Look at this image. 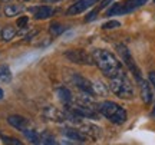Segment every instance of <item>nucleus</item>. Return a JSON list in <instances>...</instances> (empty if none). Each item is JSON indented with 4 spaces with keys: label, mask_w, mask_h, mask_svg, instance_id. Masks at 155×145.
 Instances as JSON below:
<instances>
[{
    "label": "nucleus",
    "mask_w": 155,
    "mask_h": 145,
    "mask_svg": "<svg viewBox=\"0 0 155 145\" xmlns=\"http://www.w3.org/2000/svg\"><path fill=\"white\" fill-rule=\"evenodd\" d=\"M15 36H16V30H15V28H12V26H6V28L2 30V39L5 40V42L12 40Z\"/></svg>",
    "instance_id": "obj_18"
},
{
    "label": "nucleus",
    "mask_w": 155,
    "mask_h": 145,
    "mask_svg": "<svg viewBox=\"0 0 155 145\" xmlns=\"http://www.w3.org/2000/svg\"><path fill=\"white\" fill-rule=\"evenodd\" d=\"M12 81V73L7 65L0 66V84H9Z\"/></svg>",
    "instance_id": "obj_15"
},
{
    "label": "nucleus",
    "mask_w": 155,
    "mask_h": 145,
    "mask_svg": "<svg viewBox=\"0 0 155 145\" xmlns=\"http://www.w3.org/2000/svg\"><path fill=\"white\" fill-rule=\"evenodd\" d=\"M65 32V26H62L61 23H52L49 28V33L53 36V38H56V36H59V35H62Z\"/></svg>",
    "instance_id": "obj_20"
},
{
    "label": "nucleus",
    "mask_w": 155,
    "mask_h": 145,
    "mask_svg": "<svg viewBox=\"0 0 155 145\" xmlns=\"http://www.w3.org/2000/svg\"><path fill=\"white\" fill-rule=\"evenodd\" d=\"M116 52L119 53V56H121V59L124 61V63L129 68V71H131V72H134L135 78H139V76H141V71H139V68L137 66V63H135L132 55H131V52L128 50L127 46L116 45Z\"/></svg>",
    "instance_id": "obj_4"
},
{
    "label": "nucleus",
    "mask_w": 155,
    "mask_h": 145,
    "mask_svg": "<svg viewBox=\"0 0 155 145\" xmlns=\"http://www.w3.org/2000/svg\"><path fill=\"white\" fill-rule=\"evenodd\" d=\"M92 91H94V95H99V96L108 95V89L101 81H96L95 84H92Z\"/></svg>",
    "instance_id": "obj_16"
},
{
    "label": "nucleus",
    "mask_w": 155,
    "mask_h": 145,
    "mask_svg": "<svg viewBox=\"0 0 155 145\" xmlns=\"http://www.w3.org/2000/svg\"><path fill=\"white\" fill-rule=\"evenodd\" d=\"M148 0H127L124 3H119V15H127L131 12L137 10L138 7L144 6Z\"/></svg>",
    "instance_id": "obj_8"
},
{
    "label": "nucleus",
    "mask_w": 155,
    "mask_h": 145,
    "mask_svg": "<svg viewBox=\"0 0 155 145\" xmlns=\"http://www.w3.org/2000/svg\"><path fill=\"white\" fill-rule=\"evenodd\" d=\"M28 23H29V17L28 16H22L16 20V26L19 29H25L26 26H28Z\"/></svg>",
    "instance_id": "obj_21"
},
{
    "label": "nucleus",
    "mask_w": 155,
    "mask_h": 145,
    "mask_svg": "<svg viewBox=\"0 0 155 145\" xmlns=\"http://www.w3.org/2000/svg\"><path fill=\"white\" fill-rule=\"evenodd\" d=\"M137 82H138L139 86V94H141V98L147 105H150L152 99H154V92H152V86H151L150 81H145L142 76L137 78Z\"/></svg>",
    "instance_id": "obj_6"
},
{
    "label": "nucleus",
    "mask_w": 155,
    "mask_h": 145,
    "mask_svg": "<svg viewBox=\"0 0 155 145\" xmlns=\"http://www.w3.org/2000/svg\"><path fill=\"white\" fill-rule=\"evenodd\" d=\"M94 61L98 65V68L104 72V75L108 76V78H111V76L116 75L119 71H122L121 62L118 61L115 55L111 53L109 50L96 49L94 52Z\"/></svg>",
    "instance_id": "obj_1"
},
{
    "label": "nucleus",
    "mask_w": 155,
    "mask_h": 145,
    "mask_svg": "<svg viewBox=\"0 0 155 145\" xmlns=\"http://www.w3.org/2000/svg\"><path fill=\"white\" fill-rule=\"evenodd\" d=\"M109 88L112 94L119 96L122 99H131L134 96V88L131 84V79L124 72V69L109 78Z\"/></svg>",
    "instance_id": "obj_2"
},
{
    "label": "nucleus",
    "mask_w": 155,
    "mask_h": 145,
    "mask_svg": "<svg viewBox=\"0 0 155 145\" xmlns=\"http://www.w3.org/2000/svg\"><path fill=\"white\" fill-rule=\"evenodd\" d=\"M154 3H155V0H154Z\"/></svg>",
    "instance_id": "obj_31"
},
{
    "label": "nucleus",
    "mask_w": 155,
    "mask_h": 145,
    "mask_svg": "<svg viewBox=\"0 0 155 145\" xmlns=\"http://www.w3.org/2000/svg\"><path fill=\"white\" fill-rule=\"evenodd\" d=\"M19 2H22V3H29V2H33V0H19Z\"/></svg>",
    "instance_id": "obj_27"
},
{
    "label": "nucleus",
    "mask_w": 155,
    "mask_h": 145,
    "mask_svg": "<svg viewBox=\"0 0 155 145\" xmlns=\"http://www.w3.org/2000/svg\"><path fill=\"white\" fill-rule=\"evenodd\" d=\"M72 82H73V85L76 86L78 89H81L82 92H85V94L94 95V91H92V84L89 82L88 79L82 78V76H79V75H75V76L72 78Z\"/></svg>",
    "instance_id": "obj_10"
},
{
    "label": "nucleus",
    "mask_w": 155,
    "mask_h": 145,
    "mask_svg": "<svg viewBox=\"0 0 155 145\" xmlns=\"http://www.w3.org/2000/svg\"><path fill=\"white\" fill-rule=\"evenodd\" d=\"M150 82H151V85L154 86V89H155V71L150 72Z\"/></svg>",
    "instance_id": "obj_26"
},
{
    "label": "nucleus",
    "mask_w": 155,
    "mask_h": 145,
    "mask_svg": "<svg viewBox=\"0 0 155 145\" xmlns=\"http://www.w3.org/2000/svg\"><path fill=\"white\" fill-rule=\"evenodd\" d=\"M7 122L10 124L13 128L19 129V131H25L29 125V121L22 115H10L7 118Z\"/></svg>",
    "instance_id": "obj_11"
},
{
    "label": "nucleus",
    "mask_w": 155,
    "mask_h": 145,
    "mask_svg": "<svg viewBox=\"0 0 155 145\" xmlns=\"http://www.w3.org/2000/svg\"><path fill=\"white\" fill-rule=\"evenodd\" d=\"M121 23L116 22V20H111V22H106L102 25V29H115V28H119Z\"/></svg>",
    "instance_id": "obj_23"
},
{
    "label": "nucleus",
    "mask_w": 155,
    "mask_h": 145,
    "mask_svg": "<svg viewBox=\"0 0 155 145\" xmlns=\"http://www.w3.org/2000/svg\"><path fill=\"white\" fill-rule=\"evenodd\" d=\"M65 135H66L69 140L76 141V142H85V141H86V137H85L81 131H76V129H72V128H68L66 131H65Z\"/></svg>",
    "instance_id": "obj_13"
},
{
    "label": "nucleus",
    "mask_w": 155,
    "mask_h": 145,
    "mask_svg": "<svg viewBox=\"0 0 155 145\" xmlns=\"http://www.w3.org/2000/svg\"><path fill=\"white\" fill-rule=\"evenodd\" d=\"M22 12V7L20 6H17V5H7L5 7V15L7 17H13V16H16V15H19Z\"/></svg>",
    "instance_id": "obj_19"
},
{
    "label": "nucleus",
    "mask_w": 155,
    "mask_h": 145,
    "mask_svg": "<svg viewBox=\"0 0 155 145\" xmlns=\"http://www.w3.org/2000/svg\"><path fill=\"white\" fill-rule=\"evenodd\" d=\"M3 2H9V0H3Z\"/></svg>",
    "instance_id": "obj_30"
},
{
    "label": "nucleus",
    "mask_w": 155,
    "mask_h": 145,
    "mask_svg": "<svg viewBox=\"0 0 155 145\" xmlns=\"http://www.w3.org/2000/svg\"><path fill=\"white\" fill-rule=\"evenodd\" d=\"M58 96H59V99H61L65 105H69L71 101L73 99L72 92L68 89V88H59V89H58Z\"/></svg>",
    "instance_id": "obj_14"
},
{
    "label": "nucleus",
    "mask_w": 155,
    "mask_h": 145,
    "mask_svg": "<svg viewBox=\"0 0 155 145\" xmlns=\"http://www.w3.org/2000/svg\"><path fill=\"white\" fill-rule=\"evenodd\" d=\"M99 7H96V9H94V10L91 12V13H89L88 16L85 17V20H86V22H91V20H94L95 17H96V15H98V13H99Z\"/></svg>",
    "instance_id": "obj_24"
},
{
    "label": "nucleus",
    "mask_w": 155,
    "mask_h": 145,
    "mask_svg": "<svg viewBox=\"0 0 155 145\" xmlns=\"http://www.w3.org/2000/svg\"><path fill=\"white\" fill-rule=\"evenodd\" d=\"M98 111H99L104 117L108 118L111 122L118 124V125L124 124L128 118L127 111H125L122 106H119L118 104H115V102H111V101H106L104 104H101V105L98 106Z\"/></svg>",
    "instance_id": "obj_3"
},
{
    "label": "nucleus",
    "mask_w": 155,
    "mask_h": 145,
    "mask_svg": "<svg viewBox=\"0 0 155 145\" xmlns=\"http://www.w3.org/2000/svg\"><path fill=\"white\" fill-rule=\"evenodd\" d=\"M6 144H16V145H20V141L15 140V138H3Z\"/></svg>",
    "instance_id": "obj_25"
},
{
    "label": "nucleus",
    "mask_w": 155,
    "mask_h": 145,
    "mask_svg": "<svg viewBox=\"0 0 155 145\" xmlns=\"http://www.w3.org/2000/svg\"><path fill=\"white\" fill-rule=\"evenodd\" d=\"M35 19L38 20H45V19H49L53 15V9L50 6H39L38 9H35Z\"/></svg>",
    "instance_id": "obj_12"
},
{
    "label": "nucleus",
    "mask_w": 155,
    "mask_h": 145,
    "mask_svg": "<svg viewBox=\"0 0 155 145\" xmlns=\"http://www.w3.org/2000/svg\"><path fill=\"white\" fill-rule=\"evenodd\" d=\"M23 134H25V137L28 138L32 144H40V135L35 131V129H25V131H22Z\"/></svg>",
    "instance_id": "obj_17"
},
{
    "label": "nucleus",
    "mask_w": 155,
    "mask_h": 145,
    "mask_svg": "<svg viewBox=\"0 0 155 145\" xmlns=\"http://www.w3.org/2000/svg\"><path fill=\"white\" fill-rule=\"evenodd\" d=\"M68 59L73 63H78V65H92V61H91V56L82 49H73V50H68L65 53Z\"/></svg>",
    "instance_id": "obj_5"
},
{
    "label": "nucleus",
    "mask_w": 155,
    "mask_h": 145,
    "mask_svg": "<svg viewBox=\"0 0 155 145\" xmlns=\"http://www.w3.org/2000/svg\"><path fill=\"white\" fill-rule=\"evenodd\" d=\"M152 114H154V117H155V108H154V112H152Z\"/></svg>",
    "instance_id": "obj_29"
},
{
    "label": "nucleus",
    "mask_w": 155,
    "mask_h": 145,
    "mask_svg": "<svg viewBox=\"0 0 155 145\" xmlns=\"http://www.w3.org/2000/svg\"><path fill=\"white\" fill-rule=\"evenodd\" d=\"M45 117L50 119V121H55V122H63V121H66L68 119V115L66 114H63L62 111L59 109H56L55 106H48L46 109H45Z\"/></svg>",
    "instance_id": "obj_9"
},
{
    "label": "nucleus",
    "mask_w": 155,
    "mask_h": 145,
    "mask_svg": "<svg viewBox=\"0 0 155 145\" xmlns=\"http://www.w3.org/2000/svg\"><path fill=\"white\" fill-rule=\"evenodd\" d=\"M95 2H98V0H78L76 3H73L69 9H68L66 15L68 16H75V15H79V13H82L88 9L89 6H92Z\"/></svg>",
    "instance_id": "obj_7"
},
{
    "label": "nucleus",
    "mask_w": 155,
    "mask_h": 145,
    "mask_svg": "<svg viewBox=\"0 0 155 145\" xmlns=\"http://www.w3.org/2000/svg\"><path fill=\"white\" fill-rule=\"evenodd\" d=\"M40 144H55V138L48 134H43L40 137Z\"/></svg>",
    "instance_id": "obj_22"
},
{
    "label": "nucleus",
    "mask_w": 155,
    "mask_h": 145,
    "mask_svg": "<svg viewBox=\"0 0 155 145\" xmlns=\"http://www.w3.org/2000/svg\"><path fill=\"white\" fill-rule=\"evenodd\" d=\"M3 95H5V94H3V89H0V99L3 98Z\"/></svg>",
    "instance_id": "obj_28"
}]
</instances>
